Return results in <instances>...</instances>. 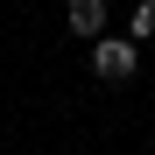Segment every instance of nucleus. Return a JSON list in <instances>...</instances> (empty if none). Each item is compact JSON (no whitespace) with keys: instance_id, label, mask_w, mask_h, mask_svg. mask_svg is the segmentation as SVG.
I'll return each mask as SVG.
<instances>
[{"instance_id":"f03ea898","label":"nucleus","mask_w":155,"mask_h":155,"mask_svg":"<svg viewBox=\"0 0 155 155\" xmlns=\"http://www.w3.org/2000/svg\"><path fill=\"white\" fill-rule=\"evenodd\" d=\"M64 21H71V35L99 42V35H106V0H71V7H64Z\"/></svg>"},{"instance_id":"f257e3e1","label":"nucleus","mask_w":155,"mask_h":155,"mask_svg":"<svg viewBox=\"0 0 155 155\" xmlns=\"http://www.w3.org/2000/svg\"><path fill=\"white\" fill-rule=\"evenodd\" d=\"M134 71H141L134 35H99V42H92V78H106V85H127Z\"/></svg>"},{"instance_id":"7ed1b4c3","label":"nucleus","mask_w":155,"mask_h":155,"mask_svg":"<svg viewBox=\"0 0 155 155\" xmlns=\"http://www.w3.org/2000/svg\"><path fill=\"white\" fill-rule=\"evenodd\" d=\"M127 35H134V42H155V0L134 7V28H127Z\"/></svg>"}]
</instances>
